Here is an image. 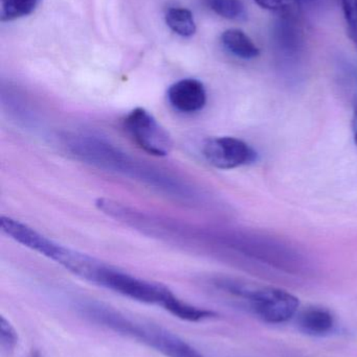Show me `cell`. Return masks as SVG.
I'll return each instance as SVG.
<instances>
[{
    "label": "cell",
    "instance_id": "cell-15",
    "mask_svg": "<svg viewBox=\"0 0 357 357\" xmlns=\"http://www.w3.org/2000/svg\"><path fill=\"white\" fill-rule=\"evenodd\" d=\"M18 345V333L10 321L4 317L0 319V347L6 354H12Z\"/></svg>",
    "mask_w": 357,
    "mask_h": 357
},
{
    "label": "cell",
    "instance_id": "cell-13",
    "mask_svg": "<svg viewBox=\"0 0 357 357\" xmlns=\"http://www.w3.org/2000/svg\"><path fill=\"white\" fill-rule=\"evenodd\" d=\"M39 3L40 0H0V19L8 22L29 16Z\"/></svg>",
    "mask_w": 357,
    "mask_h": 357
},
{
    "label": "cell",
    "instance_id": "cell-4",
    "mask_svg": "<svg viewBox=\"0 0 357 357\" xmlns=\"http://www.w3.org/2000/svg\"><path fill=\"white\" fill-rule=\"evenodd\" d=\"M222 287L242 299L257 318L268 324H282L297 316L300 301L295 295L272 287L224 281Z\"/></svg>",
    "mask_w": 357,
    "mask_h": 357
},
{
    "label": "cell",
    "instance_id": "cell-14",
    "mask_svg": "<svg viewBox=\"0 0 357 357\" xmlns=\"http://www.w3.org/2000/svg\"><path fill=\"white\" fill-rule=\"evenodd\" d=\"M203 3L212 10L228 20H245L247 10L241 0H203Z\"/></svg>",
    "mask_w": 357,
    "mask_h": 357
},
{
    "label": "cell",
    "instance_id": "cell-7",
    "mask_svg": "<svg viewBox=\"0 0 357 357\" xmlns=\"http://www.w3.org/2000/svg\"><path fill=\"white\" fill-rule=\"evenodd\" d=\"M205 160L219 169H233L256 162L258 154L243 140L235 137H213L203 146Z\"/></svg>",
    "mask_w": 357,
    "mask_h": 357
},
{
    "label": "cell",
    "instance_id": "cell-3",
    "mask_svg": "<svg viewBox=\"0 0 357 357\" xmlns=\"http://www.w3.org/2000/svg\"><path fill=\"white\" fill-rule=\"evenodd\" d=\"M92 283L134 301L161 306L173 316L182 303V299L163 285L138 278L103 262L94 273Z\"/></svg>",
    "mask_w": 357,
    "mask_h": 357
},
{
    "label": "cell",
    "instance_id": "cell-11",
    "mask_svg": "<svg viewBox=\"0 0 357 357\" xmlns=\"http://www.w3.org/2000/svg\"><path fill=\"white\" fill-rule=\"evenodd\" d=\"M224 47L233 56L242 60H253L258 58L260 50L255 42L239 29H228L221 35Z\"/></svg>",
    "mask_w": 357,
    "mask_h": 357
},
{
    "label": "cell",
    "instance_id": "cell-16",
    "mask_svg": "<svg viewBox=\"0 0 357 357\" xmlns=\"http://www.w3.org/2000/svg\"><path fill=\"white\" fill-rule=\"evenodd\" d=\"M350 39L357 46V0H341Z\"/></svg>",
    "mask_w": 357,
    "mask_h": 357
},
{
    "label": "cell",
    "instance_id": "cell-6",
    "mask_svg": "<svg viewBox=\"0 0 357 357\" xmlns=\"http://www.w3.org/2000/svg\"><path fill=\"white\" fill-rule=\"evenodd\" d=\"M0 227L2 232L10 237L13 241L31 251L37 252L40 255L52 260L64 268H68L75 257V250L69 249L52 241L35 229L14 218L2 216Z\"/></svg>",
    "mask_w": 357,
    "mask_h": 357
},
{
    "label": "cell",
    "instance_id": "cell-9",
    "mask_svg": "<svg viewBox=\"0 0 357 357\" xmlns=\"http://www.w3.org/2000/svg\"><path fill=\"white\" fill-rule=\"evenodd\" d=\"M272 35L277 50L286 58H295L303 47V31L296 12L279 15Z\"/></svg>",
    "mask_w": 357,
    "mask_h": 357
},
{
    "label": "cell",
    "instance_id": "cell-8",
    "mask_svg": "<svg viewBox=\"0 0 357 357\" xmlns=\"http://www.w3.org/2000/svg\"><path fill=\"white\" fill-rule=\"evenodd\" d=\"M167 98L174 110L184 114H193L205 108L207 100V90L199 79H180L170 86Z\"/></svg>",
    "mask_w": 357,
    "mask_h": 357
},
{
    "label": "cell",
    "instance_id": "cell-18",
    "mask_svg": "<svg viewBox=\"0 0 357 357\" xmlns=\"http://www.w3.org/2000/svg\"><path fill=\"white\" fill-rule=\"evenodd\" d=\"M354 140L357 144V109L356 111V117H354Z\"/></svg>",
    "mask_w": 357,
    "mask_h": 357
},
{
    "label": "cell",
    "instance_id": "cell-1",
    "mask_svg": "<svg viewBox=\"0 0 357 357\" xmlns=\"http://www.w3.org/2000/svg\"><path fill=\"white\" fill-rule=\"evenodd\" d=\"M64 139L71 155L87 165L138 181L174 199L189 202L198 199L196 189L186 181L133 158L102 138L89 134H73Z\"/></svg>",
    "mask_w": 357,
    "mask_h": 357
},
{
    "label": "cell",
    "instance_id": "cell-19",
    "mask_svg": "<svg viewBox=\"0 0 357 357\" xmlns=\"http://www.w3.org/2000/svg\"><path fill=\"white\" fill-rule=\"evenodd\" d=\"M298 1H299L300 3H301V2H312L314 1V0H298Z\"/></svg>",
    "mask_w": 357,
    "mask_h": 357
},
{
    "label": "cell",
    "instance_id": "cell-12",
    "mask_svg": "<svg viewBox=\"0 0 357 357\" xmlns=\"http://www.w3.org/2000/svg\"><path fill=\"white\" fill-rule=\"evenodd\" d=\"M166 23L172 31L182 37H192L196 33V23L190 10L186 8H170L166 13Z\"/></svg>",
    "mask_w": 357,
    "mask_h": 357
},
{
    "label": "cell",
    "instance_id": "cell-2",
    "mask_svg": "<svg viewBox=\"0 0 357 357\" xmlns=\"http://www.w3.org/2000/svg\"><path fill=\"white\" fill-rule=\"evenodd\" d=\"M79 310L92 322L119 335L136 340L166 357H205L193 346L167 329L136 319L96 302H85Z\"/></svg>",
    "mask_w": 357,
    "mask_h": 357
},
{
    "label": "cell",
    "instance_id": "cell-5",
    "mask_svg": "<svg viewBox=\"0 0 357 357\" xmlns=\"http://www.w3.org/2000/svg\"><path fill=\"white\" fill-rule=\"evenodd\" d=\"M124 128L134 144L149 155L166 157L173 149V140L149 111L136 108L124 119Z\"/></svg>",
    "mask_w": 357,
    "mask_h": 357
},
{
    "label": "cell",
    "instance_id": "cell-10",
    "mask_svg": "<svg viewBox=\"0 0 357 357\" xmlns=\"http://www.w3.org/2000/svg\"><path fill=\"white\" fill-rule=\"evenodd\" d=\"M298 325L306 335L324 337L333 333L335 319L333 312L320 306H310L298 312Z\"/></svg>",
    "mask_w": 357,
    "mask_h": 357
},
{
    "label": "cell",
    "instance_id": "cell-17",
    "mask_svg": "<svg viewBox=\"0 0 357 357\" xmlns=\"http://www.w3.org/2000/svg\"><path fill=\"white\" fill-rule=\"evenodd\" d=\"M255 2L262 8L278 13L279 15L296 12L297 4L300 3L298 0H255Z\"/></svg>",
    "mask_w": 357,
    "mask_h": 357
}]
</instances>
